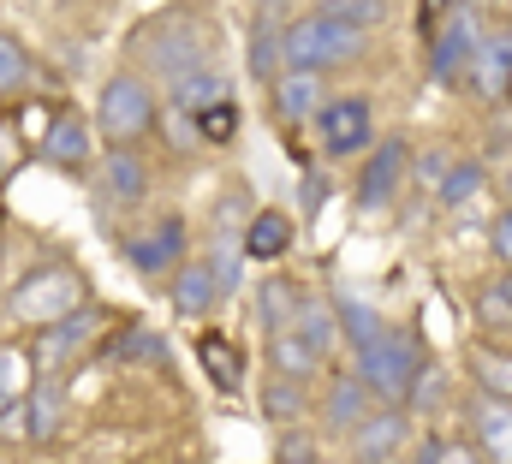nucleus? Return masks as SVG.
Listing matches in <instances>:
<instances>
[{
	"mask_svg": "<svg viewBox=\"0 0 512 464\" xmlns=\"http://www.w3.org/2000/svg\"><path fill=\"white\" fill-rule=\"evenodd\" d=\"M423 357H429V351H423V340H417L411 328H393V322H387L382 334L358 351V369H352V375L370 387L376 405H405V399H411V381H417V369H423Z\"/></svg>",
	"mask_w": 512,
	"mask_h": 464,
	"instance_id": "f257e3e1",
	"label": "nucleus"
},
{
	"mask_svg": "<svg viewBox=\"0 0 512 464\" xmlns=\"http://www.w3.org/2000/svg\"><path fill=\"white\" fill-rule=\"evenodd\" d=\"M280 42H286V66L334 72V66H352V60L364 54L370 30H352V24H340V18H328V12L316 6V12H304V18H292V24L280 30Z\"/></svg>",
	"mask_w": 512,
	"mask_h": 464,
	"instance_id": "f03ea898",
	"label": "nucleus"
},
{
	"mask_svg": "<svg viewBox=\"0 0 512 464\" xmlns=\"http://www.w3.org/2000/svg\"><path fill=\"white\" fill-rule=\"evenodd\" d=\"M84 292H90V286H84L78 268H66V262H42V268H30V274L12 286L6 310H12L24 328H42V322H54V316H66V310H78Z\"/></svg>",
	"mask_w": 512,
	"mask_h": 464,
	"instance_id": "7ed1b4c3",
	"label": "nucleus"
},
{
	"mask_svg": "<svg viewBox=\"0 0 512 464\" xmlns=\"http://www.w3.org/2000/svg\"><path fill=\"white\" fill-rule=\"evenodd\" d=\"M155 125V90L137 78V72H114L96 96V131L108 149H131L137 137H149Z\"/></svg>",
	"mask_w": 512,
	"mask_h": 464,
	"instance_id": "20e7f679",
	"label": "nucleus"
},
{
	"mask_svg": "<svg viewBox=\"0 0 512 464\" xmlns=\"http://www.w3.org/2000/svg\"><path fill=\"white\" fill-rule=\"evenodd\" d=\"M477 42H483V12L471 0H453L435 18V30H429V72L441 84H459L465 66H471V54H477Z\"/></svg>",
	"mask_w": 512,
	"mask_h": 464,
	"instance_id": "39448f33",
	"label": "nucleus"
},
{
	"mask_svg": "<svg viewBox=\"0 0 512 464\" xmlns=\"http://www.w3.org/2000/svg\"><path fill=\"white\" fill-rule=\"evenodd\" d=\"M102 334V316L90 310V304H78V310H66V316H54V322H42L36 328V340H30V369L36 375H60L66 363H78L90 340Z\"/></svg>",
	"mask_w": 512,
	"mask_h": 464,
	"instance_id": "423d86ee",
	"label": "nucleus"
},
{
	"mask_svg": "<svg viewBox=\"0 0 512 464\" xmlns=\"http://www.w3.org/2000/svg\"><path fill=\"white\" fill-rule=\"evenodd\" d=\"M143 60L173 84V78L209 66V30H203L197 18H161V24L143 36Z\"/></svg>",
	"mask_w": 512,
	"mask_h": 464,
	"instance_id": "0eeeda50",
	"label": "nucleus"
},
{
	"mask_svg": "<svg viewBox=\"0 0 512 464\" xmlns=\"http://www.w3.org/2000/svg\"><path fill=\"white\" fill-rule=\"evenodd\" d=\"M316 137H322V155L328 161H352L370 149L376 137V114H370V96H328L316 108Z\"/></svg>",
	"mask_w": 512,
	"mask_h": 464,
	"instance_id": "6e6552de",
	"label": "nucleus"
},
{
	"mask_svg": "<svg viewBox=\"0 0 512 464\" xmlns=\"http://www.w3.org/2000/svg\"><path fill=\"white\" fill-rule=\"evenodd\" d=\"M352 464H393L411 447V411L405 405H370V417L346 435Z\"/></svg>",
	"mask_w": 512,
	"mask_h": 464,
	"instance_id": "1a4fd4ad",
	"label": "nucleus"
},
{
	"mask_svg": "<svg viewBox=\"0 0 512 464\" xmlns=\"http://www.w3.org/2000/svg\"><path fill=\"white\" fill-rule=\"evenodd\" d=\"M185 250H191V227L179 215H161V221H149L143 232L126 238V262L137 274H173L185 262Z\"/></svg>",
	"mask_w": 512,
	"mask_h": 464,
	"instance_id": "9d476101",
	"label": "nucleus"
},
{
	"mask_svg": "<svg viewBox=\"0 0 512 464\" xmlns=\"http://www.w3.org/2000/svg\"><path fill=\"white\" fill-rule=\"evenodd\" d=\"M405 167H411V149L399 137L370 143L364 149V167H358V209H387L405 185Z\"/></svg>",
	"mask_w": 512,
	"mask_h": 464,
	"instance_id": "9b49d317",
	"label": "nucleus"
},
{
	"mask_svg": "<svg viewBox=\"0 0 512 464\" xmlns=\"http://www.w3.org/2000/svg\"><path fill=\"white\" fill-rule=\"evenodd\" d=\"M36 149H42V161H48V167H60V173H84V167L96 161V125L66 108V114L48 119V131H42V143H36Z\"/></svg>",
	"mask_w": 512,
	"mask_h": 464,
	"instance_id": "f8f14e48",
	"label": "nucleus"
},
{
	"mask_svg": "<svg viewBox=\"0 0 512 464\" xmlns=\"http://www.w3.org/2000/svg\"><path fill=\"white\" fill-rule=\"evenodd\" d=\"M328 102V72H304V66H286L274 84H268V108L280 125H304L316 119V108Z\"/></svg>",
	"mask_w": 512,
	"mask_h": 464,
	"instance_id": "ddd939ff",
	"label": "nucleus"
},
{
	"mask_svg": "<svg viewBox=\"0 0 512 464\" xmlns=\"http://www.w3.org/2000/svg\"><path fill=\"white\" fill-rule=\"evenodd\" d=\"M471 447L483 453V464H512V399H489L471 393Z\"/></svg>",
	"mask_w": 512,
	"mask_h": 464,
	"instance_id": "4468645a",
	"label": "nucleus"
},
{
	"mask_svg": "<svg viewBox=\"0 0 512 464\" xmlns=\"http://www.w3.org/2000/svg\"><path fill=\"white\" fill-rule=\"evenodd\" d=\"M507 72H512V30H483V42H477V54H471V66H465L459 84H471L489 108H501Z\"/></svg>",
	"mask_w": 512,
	"mask_h": 464,
	"instance_id": "2eb2a0df",
	"label": "nucleus"
},
{
	"mask_svg": "<svg viewBox=\"0 0 512 464\" xmlns=\"http://www.w3.org/2000/svg\"><path fill=\"white\" fill-rule=\"evenodd\" d=\"M18 435L24 441H54L60 435V423H66V393L54 387V381H36L24 399H18Z\"/></svg>",
	"mask_w": 512,
	"mask_h": 464,
	"instance_id": "dca6fc26",
	"label": "nucleus"
},
{
	"mask_svg": "<svg viewBox=\"0 0 512 464\" xmlns=\"http://www.w3.org/2000/svg\"><path fill=\"white\" fill-rule=\"evenodd\" d=\"M215 102H233V78H227L221 66H197V72L173 78V114H179V119L209 114Z\"/></svg>",
	"mask_w": 512,
	"mask_h": 464,
	"instance_id": "f3484780",
	"label": "nucleus"
},
{
	"mask_svg": "<svg viewBox=\"0 0 512 464\" xmlns=\"http://www.w3.org/2000/svg\"><path fill=\"white\" fill-rule=\"evenodd\" d=\"M173 316H185V322H203L215 304H221V286H215V274H209V262H179L173 268Z\"/></svg>",
	"mask_w": 512,
	"mask_h": 464,
	"instance_id": "a211bd4d",
	"label": "nucleus"
},
{
	"mask_svg": "<svg viewBox=\"0 0 512 464\" xmlns=\"http://www.w3.org/2000/svg\"><path fill=\"white\" fill-rule=\"evenodd\" d=\"M370 387L358 381V375H340L334 387H328V405H322V435H334V441H346L364 417H370Z\"/></svg>",
	"mask_w": 512,
	"mask_h": 464,
	"instance_id": "6ab92c4d",
	"label": "nucleus"
},
{
	"mask_svg": "<svg viewBox=\"0 0 512 464\" xmlns=\"http://www.w3.org/2000/svg\"><path fill=\"white\" fill-rule=\"evenodd\" d=\"M465 369H471V393H489V399H512V351L495 340H477L465 351Z\"/></svg>",
	"mask_w": 512,
	"mask_h": 464,
	"instance_id": "aec40b11",
	"label": "nucleus"
},
{
	"mask_svg": "<svg viewBox=\"0 0 512 464\" xmlns=\"http://www.w3.org/2000/svg\"><path fill=\"white\" fill-rule=\"evenodd\" d=\"M483 191H489V161H477V155L447 161V173L435 179V203H441V209H471Z\"/></svg>",
	"mask_w": 512,
	"mask_h": 464,
	"instance_id": "412c9836",
	"label": "nucleus"
},
{
	"mask_svg": "<svg viewBox=\"0 0 512 464\" xmlns=\"http://www.w3.org/2000/svg\"><path fill=\"white\" fill-rule=\"evenodd\" d=\"M298 304H304V286H292L286 274H268L256 286V328L262 334H286L292 316H298Z\"/></svg>",
	"mask_w": 512,
	"mask_h": 464,
	"instance_id": "4be33fe9",
	"label": "nucleus"
},
{
	"mask_svg": "<svg viewBox=\"0 0 512 464\" xmlns=\"http://www.w3.org/2000/svg\"><path fill=\"white\" fill-rule=\"evenodd\" d=\"M268 369H274V375H292V381H316V375L328 369V357L310 346L304 334L286 328V334H268Z\"/></svg>",
	"mask_w": 512,
	"mask_h": 464,
	"instance_id": "5701e85b",
	"label": "nucleus"
},
{
	"mask_svg": "<svg viewBox=\"0 0 512 464\" xmlns=\"http://www.w3.org/2000/svg\"><path fill=\"white\" fill-rule=\"evenodd\" d=\"M239 244H245L251 262H280V256L292 250V215H280V209H256L251 227L239 232Z\"/></svg>",
	"mask_w": 512,
	"mask_h": 464,
	"instance_id": "b1692460",
	"label": "nucleus"
},
{
	"mask_svg": "<svg viewBox=\"0 0 512 464\" xmlns=\"http://www.w3.org/2000/svg\"><path fill=\"white\" fill-rule=\"evenodd\" d=\"M102 197H114V203H143L149 197V167L131 155V149H108L102 155Z\"/></svg>",
	"mask_w": 512,
	"mask_h": 464,
	"instance_id": "393cba45",
	"label": "nucleus"
},
{
	"mask_svg": "<svg viewBox=\"0 0 512 464\" xmlns=\"http://www.w3.org/2000/svg\"><path fill=\"white\" fill-rule=\"evenodd\" d=\"M334 322H340V346H352V351H364L387 328V316L370 298H358V292H340L334 298Z\"/></svg>",
	"mask_w": 512,
	"mask_h": 464,
	"instance_id": "a878e982",
	"label": "nucleus"
},
{
	"mask_svg": "<svg viewBox=\"0 0 512 464\" xmlns=\"http://www.w3.org/2000/svg\"><path fill=\"white\" fill-rule=\"evenodd\" d=\"M245 66H251L256 84H274L280 72H286V42H280V24L262 12L251 24V54H245Z\"/></svg>",
	"mask_w": 512,
	"mask_h": 464,
	"instance_id": "bb28decb",
	"label": "nucleus"
},
{
	"mask_svg": "<svg viewBox=\"0 0 512 464\" xmlns=\"http://www.w3.org/2000/svg\"><path fill=\"white\" fill-rule=\"evenodd\" d=\"M292 334H304V340L322 351V357H334V346H340L334 298H310V292H304V304H298V316H292Z\"/></svg>",
	"mask_w": 512,
	"mask_h": 464,
	"instance_id": "cd10ccee",
	"label": "nucleus"
},
{
	"mask_svg": "<svg viewBox=\"0 0 512 464\" xmlns=\"http://www.w3.org/2000/svg\"><path fill=\"white\" fill-rule=\"evenodd\" d=\"M447 405H453V375H447L435 357H423V369H417V381H411L405 411H411V417H435V411H447Z\"/></svg>",
	"mask_w": 512,
	"mask_h": 464,
	"instance_id": "c85d7f7f",
	"label": "nucleus"
},
{
	"mask_svg": "<svg viewBox=\"0 0 512 464\" xmlns=\"http://www.w3.org/2000/svg\"><path fill=\"white\" fill-rule=\"evenodd\" d=\"M197 357H203V369H209V381L221 393H239L245 387V363H239V351L227 346V334H203L197 340Z\"/></svg>",
	"mask_w": 512,
	"mask_h": 464,
	"instance_id": "c756f323",
	"label": "nucleus"
},
{
	"mask_svg": "<svg viewBox=\"0 0 512 464\" xmlns=\"http://www.w3.org/2000/svg\"><path fill=\"white\" fill-rule=\"evenodd\" d=\"M310 411V387L292 375H274V387H262V417L268 423H298Z\"/></svg>",
	"mask_w": 512,
	"mask_h": 464,
	"instance_id": "7c9ffc66",
	"label": "nucleus"
},
{
	"mask_svg": "<svg viewBox=\"0 0 512 464\" xmlns=\"http://www.w3.org/2000/svg\"><path fill=\"white\" fill-rule=\"evenodd\" d=\"M203 262H209V274H215V286H221V298H227V292H239V280H245V262H251V256H245V244H239L233 232H221V238H215V250H209Z\"/></svg>",
	"mask_w": 512,
	"mask_h": 464,
	"instance_id": "2f4dec72",
	"label": "nucleus"
},
{
	"mask_svg": "<svg viewBox=\"0 0 512 464\" xmlns=\"http://www.w3.org/2000/svg\"><path fill=\"white\" fill-rule=\"evenodd\" d=\"M477 322L489 334H512V268H507V280H495V286L477 292Z\"/></svg>",
	"mask_w": 512,
	"mask_h": 464,
	"instance_id": "473e14b6",
	"label": "nucleus"
},
{
	"mask_svg": "<svg viewBox=\"0 0 512 464\" xmlns=\"http://www.w3.org/2000/svg\"><path fill=\"white\" fill-rule=\"evenodd\" d=\"M30 78H36V60L24 54V42L18 36H0V96L30 90Z\"/></svg>",
	"mask_w": 512,
	"mask_h": 464,
	"instance_id": "72a5a7b5",
	"label": "nucleus"
},
{
	"mask_svg": "<svg viewBox=\"0 0 512 464\" xmlns=\"http://www.w3.org/2000/svg\"><path fill=\"white\" fill-rule=\"evenodd\" d=\"M30 393V363H24V351L0 346V417L6 411H18V399Z\"/></svg>",
	"mask_w": 512,
	"mask_h": 464,
	"instance_id": "f704fd0d",
	"label": "nucleus"
},
{
	"mask_svg": "<svg viewBox=\"0 0 512 464\" xmlns=\"http://www.w3.org/2000/svg\"><path fill=\"white\" fill-rule=\"evenodd\" d=\"M322 12L340 18V24H352V30H376L387 18V0H322Z\"/></svg>",
	"mask_w": 512,
	"mask_h": 464,
	"instance_id": "c9c22d12",
	"label": "nucleus"
},
{
	"mask_svg": "<svg viewBox=\"0 0 512 464\" xmlns=\"http://www.w3.org/2000/svg\"><path fill=\"white\" fill-rule=\"evenodd\" d=\"M274 464H328L322 459V435H310V429H286L280 435V447H274Z\"/></svg>",
	"mask_w": 512,
	"mask_h": 464,
	"instance_id": "e433bc0d",
	"label": "nucleus"
},
{
	"mask_svg": "<svg viewBox=\"0 0 512 464\" xmlns=\"http://www.w3.org/2000/svg\"><path fill=\"white\" fill-rule=\"evenodd\" d=\"M191 125H197V137H203V143H227V137L239 131V102H215L209 114H197Z\"/></svg>",
	"mask_w": 512,
	"mask_h": 464,
	"instance_id": "4c0bfd02",
	"label": "nucleus"
},
{
	"mask_svg": "<svg viewBox=\"0 0 512 464\" xmlns=\"http://www.w3.org/2000/svg\"><path fill=\"white\" fill-rule=\"evenodd\" d=\"M328 173H304V215H322L328 209Z\"/></svg>",
	"mask_w": 512,
	"mask_h": 464,
	"instance_id": "58836bf2",
	"label": "nucleus"
},
{
	"mask_svg": "<svg viewBox=\"0 0 512 464\" xmlns=\"http://www.w3.org/2000/svg\"><path fill=\"white\" fill-rule=\"evenodd\" d=\"M435 464H483L471 441H435Z\"/></svg>",
	"mask_w": 512,
	"mask_h": 464,
	"instance_id": "ea45409f",
	"label": "nucleus"
},
{
	"mask_svg": "<svg viewBox=\"0 0 512 464\" xmlns=\"http://www.w3.org/2000/svg\"><path fill=\"white\" fill-rule=\"evenodd\" d=\"M489 250H495V256H501V262L512 268V209L501 215V221H495V227H489Z\"/></svg>",
	"mask_w": 512,
	"mask_h": 464,
	"instance_id": "a19ab883",
	"label": "nucleus"
},
{
	"mask_svg": "<svg viewBox=\"0 0 512 464\" xmlns=\"http://www.w3.org/2000/svg\"><path fill=\"white\" fill-rule=\"evenodd\" d=\"M12 143H18V137H12V125H0V179L18 167V149H12Z\"/></svg>",
	"mask_w": 512,
	"mask_h": 464,
	"instance_id": "79ce46f5",
	"label": "nucleus"
},
{
	"mask_svg": "<svg viewBox=\"0 0 512 464\" xmlns=\"http://www.w3.org/2000/svg\"><path fill=\"white\" fill-rule=\"evenodd\" d=\"M501 108H512V72H507V90H501Z\"/></svg>",
	"mask_w": 512,
	"mask_h": 464,
	"instance_id": "37998d69",
	"label": "nucleus"
},
{
	"mask_svg": "<svg viewBox=\"0 0 512 464\" xmlns=\"http://www.w3.org/2000/svg\"><path fill=\"white\" fill-rule=\"evenodd\" d=\"M471 6H477V12H489V6H501V0H471Z\"/></svg>",
	"mask_w": 512,
	"mask_h": 464,
	"instance_id": "c03bdc74",
	"label": "nucleus"
},
{
	"mask_svg": "<svg viewBox=\"0 0 512 464\" xmlns=\"http://www.w3.org/2000/svg\"><path fill=\"white\" fill-rule=\"evenodd\" d=\"M262 6H268V12H274V6H286V0H262Z\"/></svg>",
	"mask_w": 512,
	"mask_h": 464,
	"instance_id": "a18cd8bd",
	"label": "nucleus"
},
{
	"mask_svg": "<svg viewBox=\"0 0 512 464\" xmlns=\"http://www.w3.org/2000/svg\"><path fill=\"white\" fill-rule=\"evenodd\" d=\"M507 197H512V173H507Z\"/></svg>",
	"mask_w": 512,
	"mask_h": 464,
	"instance_id": "49530a36",
	"label": "nucleus"
},
{
	"mask_svg": "<svg viewBox=\"0 0 512 464\" xmlns=\"http://www.w3.org/2000/svg\"><path fill=\"white\" fill-rule=\"evenodd\" d=\"M0 464H12V459H0Z\"/></svg>",
	"mask_w": 512,
	"mask_h": 464,
	"instance_id": "de8ad7c7",
	"label": "nucleus"
},
{
	"mask_svg": "<svg viewBox=\"0 0 512 464\" xmlns=\"http://www.w3.org/2000/svg\"><path fill=\"white\" fill-rule=\"evenodd\" d=\"M507 209H512V203H507Z\"/></svg>",
	"mask_w": 512,
	"mask_h": 464,
	"instance_id": "09e8293b",
	"label": "nucleus"
}]
</instances>
